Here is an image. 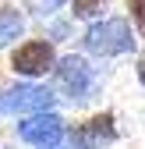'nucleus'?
I'll list each match as a JSON object with an SVG mask.
<instances>
[{
	"mask_svg": "<svg viewBox=\"0 0 145 149\" xmlns=\"http://www.w3.org/2000/svg\"><path fill=\"white\" fill-rule=\"evenodd\" d=\"M85 50L99 57H120L135 50V32L124 18H103L85 32Z\"/></svg>",
	"mask_w": 145,
	"mask_h": 149,
	"instance_id": "f257e3e1",
	"label": "nucleus"
},
{
	"mask_svg": "<svg viewBox=\"0 0 145 149\" xmlns=\"http://www.w3.org/2000/svg\"><path fill=\"white\" fill-rule=\"evenodd\" d=\"M53 107V92L43 85H11L0 92V114L4 117H32Z\"/></svg>",
	"mask_w": 145,
	"mask_h": 149,
	"instance_id": "f03ea898",
	"label": "nucleus"
},
{
	"mask_svg": "<svg viewBox=\"0 0 145 149\" xmlns=\"http://www.w3.org/2000/svg\"><path fill=\"white\" fill-rule=\"evenodd\" d=\"M57 82L71 92V100H88L96 89V71L88 68L85 57H75V53H67V57L57 61Z\"/></svg>",
	"mask_w": 145,
	"mask_h": 149,
	"instance_id": "7ed1b4c3",
	"label": "nucleus"
},
{
	"mask_svg": "<svg viewBox=\"0 0 145 149\" xmlns=\"http://www.w3.org/2000/svg\"><path fill=\"white\" fill-rule=\"evenodd\" d=\"M64 121L53 114V110H43V114H32L28 121H21L18 124V139L21 142H28V146H35V149H50V146H57L60 139H64Z\"/></svg>",
	"mask_w": 145,
	"mask_h": 149,
	"instance_id": "20e7f679",
	"label": "nucleus"
},
{
	"mask_svg": "<svg viewBox=\"0 0 145 149\" xmlns=\"http://www.w3.org/2000/svg\"><path fill=\"white\" fill-rule=\"evenodd\" d=\"M53 64H57V57H53V46L46 39H28V43H21V46L11 53V68L18 74H28V78L46 74Z\"/></svg>",
	"mask_w": 145,
	"mask_h": 149,
	"instance_id": "39448f33",
	"label": "nucleus"
},
{
	"mask_svg": "<svg viewBox=\"0 0 145 149\" xmlns=\"http://www.w3.org/2000/svg\"><path fill=\"white\" fill-rule=\"evenodd\" d=\"M85 135L92 146H110L117 139V128H113V114H96L92 121L85 124Z\"/></svg>",
	"mask_w": 145,
	"mask_h": 149,
	"instance_id": "423d86ee",
	"label": "nucleus"
},
{
	"mask_svg": "<svg viewBox=\"0 0 145 149\" xmlns=\"http://www.w3.org/2000/svg\"><path fill=\"white\" fill-rule=\"evenodd\" d=\"M21 29H25L21 11H18V7H0V46L14 43L18 36H21Z\"/></svg>",
	"mask_w": 145,
	"mask_h": 149,
	"instance_id": "0eeeda50",
	"label": "nucleus"
},
{
	"mask_svg": "<svg viewBox=\"0 0 145 149\" xmlns=\"http://www.w3.org/2000/svg\"><path fill=\"white\" fill-rule=\"evenodd\" d=\"M103 11H106V0H71L75 18H99Z\"/></svg>",
	"mask_w": 145,
	"mask_h": 149,
	"instance_id": "6e6552de",
	"label": "nucleus"
},
{
	"mask_svg": "<svg viewBox=\"0 0 145 149\" xmlns=\"http://www.w3.org/2000/svg\"><path fill=\"white\" fill-rule=\"evenodd\" d=\"M50 149H92V142H88L85 128H78V132H64V139L57 146H50Z\"/></svg>",
	"mask_w": 145,
	"mask_h": 149,
	"instance_id": "1a4fd4ad",
	"label": "nucleus"
},
{
	"mask_svg": "<svg viewBox=\"0 0 145 149\" xmlns=\"http://www.w3.org/2000/svg\"><path fill=\"white\" fill-rule=\"evenodd\" d=\"M128 11H131V22L138 25V32L145 36V0H128Z\"/></svg>",
	"mask_w": 145,
	"mask_h": 149,
	"instance_id": "9d476101",
	"label": "nucleus"
},
{
	"mask_svg": "<svg viewBox=\"0 0 145 149\" xmlns=\"http://www.w3.org/2000/svg\"><path fill=\"white\" fill-rule=\"evenodd\" d=\"M60 0H35V7H39V14H50L53 7H57Z\"/></svg>",
	"mask_w": 145,
	"mask_h": 149,
	"instance_id": "9b49d317",
	"label": "nucleus"
},
{
	"mask_svg": "<svg viewBox=\"0 0 145 149\" xmlns=\"http://www.w3.org/2000/svg\"><path fill=\"white\" fill-rule=\"evenodd\" d=\"M135 71H138V82H142V85H145V50H142V53H138V68H135Z\"/></svg>",
	"mask_w": 145,
	"mask_h": 149,
	"instance_id": "f8f14e48",
	"label": "nucleus"
}]
</instances>
